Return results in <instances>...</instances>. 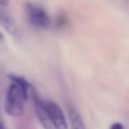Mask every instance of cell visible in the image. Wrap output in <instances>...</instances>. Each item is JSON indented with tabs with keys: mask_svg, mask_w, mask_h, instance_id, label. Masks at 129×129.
Listing matches in <instances>:
<instances>
[{
	"mask_svg": "<svg viewBox=\"0 0 129 129\" xmlns=\"http://www.w3.org/2000/svg\"><path fill=\"white\" fill-rule=\"evenodd\" d=\"M9 79L12 83L6 93L4 109L8 115L17 117L23 114L24 103L28 97L30 84L23 77L14 74L9 75Z\"/></svg>",
	"mask_w": 129,
	"mask_h": 129,
	"instance_id": "obj_1",
	"label": "cell"
},
{
	"mask_svg": "<svg viewBox=\"0 0 129 129\" xmlns=\"http://www.w3.org/2000/svg\"><path fill=\"white\" fill-rule=\"evenodd\" d=\"M26 13L30 23L40 29H48L50 26V18L46 11L34 4V3H27L26 4Z\"/></svg>",
	"mask_w": 129,
	"mask_h": 129,
	"instance_id": "obj_2",
	"label": "cell"
},
{
	"mask_svg": "<svg viewBox=\"0 0 129 129\" xmlns=\"http://www.w3.org/2000/svg\"><path fill=\"white\" fill-rule=\"evenodd\" d=\"M32 100H33V104H34L35 114L37 116L38 121L43 126V128L44 129H54V127L50 121L44 100H42L34 90H32Z\"/></svg>",
	"mask_w": 129,
	"mask_h": 129,
	"instance_id": "obj_3",
	"label": "cell"
},
{
	"mask_svg": "<svg viewBox=\"0 0 129 129\" xmlns=\"http://www.w3.org/2000/svg\"><path fill=\"white\" fill-rule=\"evenodd\" d=\"M44 103L54 129H68V124L64 115L59 106L51 101H44Z\"/></svg>",
	"mask_w": 129,
	"mask_h": 129,
	"instance_id": "obj_4",
	"label": "cell"
},
{
	"mask_svg": "<svg viewBox=\"0 0 129 129\" xmlns=\"http://www.w3.org/2000/svg\"><path fill=\"white\" fill-rule=\"evenodd\" d=\"M69 116H70V122H71L72 129H85L83 119H82L80 113L78 112V110L75 107L70 106Z\"/></svg>",
	"mask_w": 129,
	"mask_h": 129,
	"instance_id": "obj_5",
	"label": "cell"
},
{
	"mask_svg": "<svg viewBox=\"0 0 129 129\" xmlns=\"http://www.w3.org/2000/svg\"><path fill=\"white\" fill-rule=\"evenodd\" d=\"M0 21L2 22V24L9 30V31H11L12 32V28H13V21H12V19L8 16V15H6L5 13H1V15H0Z\"/></svg>",
	"mask_w": 129,
	"mask_h": 129,
	"instance_id": "obj_6",
	"label": "cell"
},
{
	"mask_svg": "<svg viewBox=\"0 0 129 129\" xmlns=\"http://www.w3.org/2000/svg\"><path fill=\"white\" fill-rule=\"evenodd\" d=\"M110 129H124V127H123V124H121L119 122H115L111 125Z\"/></svg>",
	"mask_w": 129,
	"mask_h": 129,
	"instance_id": "obj_7",
	"label": "cell"
},
{
	"mask_svg": "<svg viewBox=\"0 0 129 129\" xmlns=\"http://www.w3.org/2000/svg\"><path fill=\"white\" fill-rule=\"evenodd\" d=\"M0 4L6 6V5L8 4V0H0Z\"/></svg>",
	"mask_w": 129,
	"mask_h": 129,
	"instance_id": "obj_8",
	"label": "cell"
},
{
	"mask_svg": "<svg viewBox=\"0 0 129 129\" xmlns=\"http://www.w3.org/2000/svg\"><path fill=\"white\" fill-rule=\"evenodd\" d=\"M3 38H4V36H3V34H2V32L0 31V41H1V40H2Z\"/></svg>",
	"mask_w": 129,
	"mask_h": 129,
	"instance_id": "obj_9",
	"label": "cell"
},
{
	"mask_svg": "<svg viewBox=\"0 0 129 129\" xmlns=\"http://www.w3.org/2000/svg\"><path fill=\"white\" fill-rule=\"evenodd\" d=\"M0 129H5V127H4V125H3V124H2L1 122H0Z\"/></svg>",
	"mask_w": 129,
	"mask_h": 129,
	"instance_id": "obj_10",
	"label": "cell"
}]
</instances>
